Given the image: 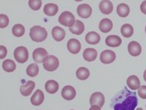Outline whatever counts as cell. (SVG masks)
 <instances>
[{"label":"cell","instance_id":"1","mask_svg":"<svg viewBox=\"0 0 146 110\" xmlns=\"http://www.w3.org/2000/svg\"><path fill=\"white\" fill-rule=\"evenodd\" d=\"M138 103L135 91H130L124 87L113 98L111 107L113 110H135Z\"/></svg>","mask_w":146,"mask_h":110},{"label":"cell","instance_id":"2","mask_svg":"<svg viewBox=\"0 0 146 110\" xmlns=\"http://www.w3.org/2000/svg\"><path fill=\"white\" fill-rule=\"evenodd\" d=\"M30 37L35 42H41L47 38L48 32L46 29L40 26H34L31 28Z\"/></svg>","mask_w":146,"mask_h":110},{"label":"cell","instance_id":"3","mask_svg":"<svg viewBox=\"0 0 146 110\" xmlns=\"http://www.w3.org/2000/svg\"><path fill=\"white\" fill-rule=\"evenodd\" d=\"M43 66L44 70L49 72L56 70L59 66L58 59L54 56H48L43 61Z\"/></svg>","mask_w":146,"mask_h":110},{"label":"cell","instance_id":"4","mask_svg":"<svg viewBox=\"0 0 146 110\" xmlns=\"http://www.w3.org/2000/svg\"><path fill=\"white\" fill-rule=\"evenodd\" d=\"M58 22L63 26L71 28L76 23V18L74 15L68 11H65L60 15L58 18Z\"/></svg>","mask_w":146,"mask_h":110},{"label":"cell","instance_id":"5","mask_svg":"<svg viewBox=\"0 0 146 110\" xmlns=\"http://www.w3.org/2000/svg\"><path fill=\"white\" fill-rule=\"evenodd\" d=\"M14 58L20 63H24L29 58V53L27 48L24 46H19L14 50Z\"/></svg>","mask_w":146,"mask_h":110},{"label":"cell","instance_id":"6","mask_svg":"<svg viewBox=\"0 0 146 110\" xmlns=\"http://www.w3.org/2000/svg\"><path fill=\"white\" fill-rule=\"evenodd\" d=\"M92 8L89 4H80L77 8V13L82 18L87 19L92 14Z\"/></svg>","mask_w":146,"mask_h":110},{"label":"cell","instance_id":"7","mask_svg":"<svg viewBox=\"0 0 146 110\" xmlns=\"http://www.w3.org/2000/svg\"><path fill=\"white\" fill-rule=\"evenodd\" d=\"M116 59V54L111 50H104L100 54V61L104 64H110L114 62Z\"/></svg>","mask_w":146,"mask_h":110},{"label":"cell","instance_id":"8","mask_svg":"<svg viewBox=\"0 0 146 110\" xmlns=\"http://www.w3.org/2000/svg\"><path fill=\"white\" fill-rule=\"evenodd\" d=\"M90 102L91 105H98L99 107H103L105 102V98L101 92H95L90 97Z\"/></svg>","mask_w":146,"mask_h":110},{"label":"cell","instance_id":"9","mask_svg":"<svg viewBox=\"0 0 146 110\" xmlns=\"http://www.w3.org/2000/svg\"><path fill=\"white\" fill-rule=\"evenodd\" d=\"M48 52L44 48H37L34 49L33 52V59L36 63H40V62H43L44 59L48 56Z\"/></svg>","mask_w":146,"mask_h":110},{"label":"cell","instance_id":"10","mask_svg":"<svg viewBox=\"0 0 146 110\" xmlns=\"http://www.w3.org/2000/svg\"><path fill=\"white\" fill-rule=\"evenodd\" d=\"M68 50L72 54H78L81 50V43L79 40L76 38H72L67 43Z\"/></svg>","mask_w":146,"mask_h":110},{"label":"cell","instance_id":"11","mask_svg":"<svg viewBox=\"0 0 146 110\" xmlns=\"http://www.w3.org/2000/svg\"><path fill=\"white\" fill-rule=\"evenodd\" d=\"M76 95V89L73 88L72 86L70 85H66L65 87L63 88L62 91V98H64L65 100L71 101L74 99V98Z\"/></svg>","mask_w":146,"mask_h":110},{"label":"cell","instance_id":"12","mask_svg":"<svg viewBox=\"0 0 146 110\" xmlns=\"http://www.w3.org/2000/svg\"><path fill=\"white\" fill-rule=\"evenodd\" d=\"M128 52L132 56H138L141 53V46L138 42L132 41L127 45Z\"/></svg>","mask_w":146,"mask_h":110},{"label":"cell","instance_id":"13","mask_svg":"<svg viewBox=\"0 0 146 110\" xmlns=\"http://www.w3.org/2000/svg\"><path fill=\"white\" fill-rule=\"evenodd\" d=\"M106 45L109 47L115 48V47H119L122 43V40L117 35H109L106 38Z\"/></svg>","mask_w":146,"mask_h":110},{"label":"cell","instance_id":"14","mask_svg":"<svg viewBox=\"0 0 146 110\" xmlns=\"http://www.w3.org/2000/svg\"><path fill=\"white\" fill-rule=\"evenodd\" d=\"M99 8L104 14L108 15L112 13L113 9V6L112 3L109 0H103L100 3Z\"/></svg>","mask_w":146,"mask_h":110},{"label":"cell","instance_id":"15","mask_svg":"<svg viewBox=\"0 0 146 110\" xmlns=\"http://www.w3.org/2000/svg\"><path fill=\"white\" fill-rule=\"evenodd\" d=\"M35 88V83L33 80H28L25 85H21L20 87V93L23 96H29L32 93V91Z\"/></svg>","mask_w":146,"mask_h":110},{"label":"cell","instance_id":"16","mask_svg":"<svg viewBox=\"0 0 146 110\" xmlns=\"http://www.w3.org/2000/svg\"><path fill=\"white\" fill-rule=\"evenodd\" d=\"M44 100V95L41 90H36L34 94L32 95L31 99V102L34 105H41Z\"/></svg>","mask_w":146,"mask_h":110},{"label":"cell","instance_id":"17","mask_svg":"<svg viewBox=\"0 0 146 110\" xmlns=\"http://www.w3.org/2000/svg\"><path fill=\"white\" fill-rule=\"evenodd\" d=\"M51 34H52L54 39L55 40L56 42H62V40L65 38V31L62 28H60L58 26H56L52 29Z\"/></svg>","mask_w":146,"mask_h":110},{"label":"cell","instance_id":"18","mask_svg":"<svg viewBox=\"0 0 146 110\" xmlns=\"http://www.w3.org/2000/svg\"><path fill=\"white\" fill-rule=\"evenodd\" d=\"M127 85L128 86V88L130 89H131V90H138V88L141 87L140 80H139V78L137 76L131 75L127 80Z\"/></svg>","mask_w":146,"mask_h":110},{"label":"cell","instance_id":"19","mask_svg":"<svg viewBox=\"0 0 146 110\" xmlns=\"http://www.w3.org/2000/svg\"><path fill=\"white\" fill-rule=\"evenodd\" d=\"M82 56L84 58L86 61L88 62H93L94 61L96 57H97V51L95 48H86L83 52V55Z\"/></svg>","mask_w":146,"mask_h":110},{"label":"cell","instance_id":"20","mask_svg":"<svg viewBox=\"0 0 146 110\" xmlns=\"http://www.w3.org/2000/svg\"><path fill=\"white\" fill-rule=\"evenodd\" d=\"M99 28L103 33H108L113 28V22L108 18H104L100 22Z\"/></svg>","mask_w":146,"mask_h":110},{"label":"cell","instance_id":"21","mask_svg":"<svg viewBox=\"0 0 146 110\" xmlns=\"http://www.w3.org/2000/svg\"><path fill=\"white\" fill-rule=\"evenodd\" d=\"M86 42L90 45H96L100 42V36L95 31H90L86 35Z\"/></svg>","mask_w":146,"mask_h":110},{"label":"cell","instance_id":"22","mask_svg":"<svg viewBox=\"0 0 146 110\" xmlns=\"http://www.w3.org/2000/svg\"><path fill=\"white\" fill-rule=\"evenodd\" d=\"M69 30L72 34H76V35H80L85 31L84 23L82 22L81 20H76L75 24L72 27L69 28Z\"/></svg>","mask_w":146,"mask_h":110},{"label":"cell","instance_id":"23","mask_svg":"<svg viewBox=\"0 0 146 110\" xmlns=\"http://www.w3.org/2000/svg\"><path fill=\"white\" fill-rule=\"evenodd\" d=\"M58 83L54 80H48L45 84V90L49 94H55L58 91Z\"/></svg>","mask_w":146,"mask_h":110},{"label":"cell","instance_id":"24","mask_svg":"<svg viewBox=\"0 0 146 110\" xmlns=\"http://www.w3.org/2000/svg\"><path fill=\"white\" fill-rule=\"evenodd\" d=\"M58 11V6L54 3H48L44 7V13L49 17H53L56 15Z\"/></svg>","mask_w":146,"mask_h":110},{"label":"cell","instance_id":"25","mask_svg":"<svg viewBox=\"0 0 146 110\" xmlns=\"http://www.w3.org/2000/svg\"><path fill=\"white\" fill-rule=\"evenodd\" d=\"M117 13L121 17H126L130 13L129 6L125 3H121L117 7Z\"/></svg>","mask_w":146,"mask_h":110},{"label":"cell","instance_id":"26","mask_svg":"<svg viewBox=\"0 0 146 110\" xmlns=\"http://www.w3.org/2000/svg\"><path fill=\"white\" fill-rule=\"evenodd\" d=\"M90 75V70L86 67H80L76 70V76L80 80H85L89 78Z\"/></svg>","mask_w":146,"mask_h":110},{"label":"cell","instance_id":"27","mask_svg":"<svg viewBox=\"0 0 146 110\" xmlns=\"http://www.w3.org/2000/svg\"><path fill=\"white\" fill-rule=\"evenodd\" d=\"M17 68V66H16V63L13 60H11V59H6V60H4L3 62V69L6 72H8V73H11V72H13V71L16 70Z\"/></svg>","mask_w":146,"mask_h":110},{"label":"cell","instance_id":"28","mask_svg":"<svg viewBox=\"0 0 146 110\" xmlns=\"http://www.w3.org/2000/svg\"><path fill=\"white\" fill-rule=\"evenodd\" d=\"M121 32L124 38H130L134 34V28L129 23H125L121 27Z\"/></svg>","mask_w":146,"mask_h":110},{"label":"cell","instance_id":"29","mask_svg":"<svg viewBox=\"0 0 146 110\" xmlns=\"http://www.w3.org/2000/svg\"><path fill=\"white\" fill-rule=\"evenodd\" d=\"M38 73H39V66L35 63H31L27 68V74L29 76L34 77L37 76Z\"/></svg>","mask_w":146,"mask_h":110},{"label":"cell","instance_id":"30","mask_svg":"<svg viewBox=\"0 0 146 110\" xmlns=\"http://www.w3.org/2000/svg\"><path fill=\"white\" fill-rule=\"evenodd\" d=\"M13 34L16 37H22L25 33V28L22 24H16L12 28Z\"/></svg>","mask_w":146,"mask_h":110},{"label":"cell","instance_id":"31","mask_svg":"<svg viewBox=\"0 0 146 110\" xmlns=\"http://www.w3.org/2000/svg\"><path fill=\"white\" fill-rule=\"evenodd\" d=\"M28 4L31 9H32L34 11H36L40 9L41 5H42V2L40 0H30L28 2Z\"/></svg>","mask_w":146,"mask_h":110},{"label":"cell","instance_id":"32","mask_svg":"<svg viewBox=\"0 0 146 110\" xmlns=\"http://www.w3.org/2000/svg\"><path fill=\"white\" fill-rule=\"evenodd\" d=\"M9 17L5 14H0V28H5L9 25Z\"/></svg>","mask_w":146,"mask_h":110},{"label":"cell","instance_id":"33","mask_svg":"<svg viewBox=\"0 0 146 110\" xmlns=\"http://www.w3.org/2000/svg\"><path fill=\"white\" fill-rule=\"evenodd\" d=\"M138 90V95L141 99H146V86H141Z\"/></svg>","mask_w":146,"mask_h":110},{"label":"cell","instance_id":"34","mask_svg":"<svg viewBox=\"0 0 146 110\" xmlns=\"http://www.w3.org/2000/svg\"><path fill=\"white\" fill-rule=\"evenodd\" d=\"M6 54H7L6 48L3 45H1L0 46V58H1V59H4L6 56Z\"/></svg>","mask_w":146,"mask_h":110},{"label":"cell","instance_id":"35","mask_svg":"<svg viewBox=\"0 0 146 110\" xmlns=\"http://www.w3.org/2000/svg\"><path fill=\"white\" fill-rule=\"evenodd\" d=\"M141 11L144 14H146V1H143L141 4Z\"/></svg>","mask_w":146,"mask_h":110},{"label":"cell","instance_id":"36","mask_svg":"<svg viewBox=\"0 0 146 110\" xmlns=\"http://www.w3.org/2000/svg\"><path fill=\"white\" fill-rule=\"evenodd\" d=\"M90 110H101L100 109V107H99L98 105H92L90 107Z\"/></svg>","mask_w":146,"mask_h":110},{"label":"cell","instance_id":"37","mask_svg":"<svg viewBox=\"0 0 146 110\" xmlns=\"http://www.w3.org/2000/svg\"><path fill=\"white\" fill-rule=\"evenodd\" d=\"M144 80H145L146 81V70H145V72H144Z\"/></svg>","mask_w":146,"mask_h":110},{"label":"cell","instance_id":"38","mask_svg":"<svg viewBox=\"0 0 146 110\" xmlns=\"http://www.w3.org/2000/svg\"><path fill=\"white\" fill-rule=\"evenodd\" d=\"M136 110H143V109H141V108H138V109H137Z\"/></svg>","mask_w":146,"mask_h":110},{"label":"cell","instance_id":"39","mask_svg":"<svg viewBox=\"0 0 146 110\" xmlns=\"http://www.w3.org/2000/svg\"><path fill=\"white\" fill-rule=\"evenodd\" d=\"M145 33H146V26H145Z\"/></svg>","mask_w":146,"mask_h":110},{"label":"cell","instance_id":"40","mask_svg":"<svg viewBox=\"0 0 146 110\" xmlns=\"http://www.w3.org/2000/svg\"><path fill=\"white\" fill-rule=\"evenodd\" d=\"M72 110H73V109H72Z\"/></svg>","mask_w":146,"mask_h":110},{"label":"cell","instance_id":"41","mask_svg":"<svg viewBox=\"0 0 146 110\" xmlns=\"http://www.w3.org/2000/svg\"><path fill=\"white\" fill-rule=\"evenodd\" d=\"M145 106H146V105H145Z\"/></svg>","mask_w":146,"mask_h":110}]
</instances>
